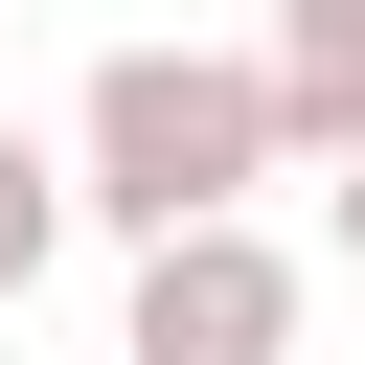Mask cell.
<instances>
[{
    "instance_id": "1",
    "label": "cell",
    "mask_w": 365,
    "mask_h": 365,
    "mask_svg": "<svg viewBox=\"0 0 365 365\" xmlns=\"http://www.w3.org/2000/svg\"><path fill=\"white\" fill-rule=\"evenodd\" d=\"M297 137H274V68L251 46H114L91 91H68V205L91 228H205V205H251Z\"/></svg>"
},
{
    "instance_id": "2",
    "label": "cell",
    "mask_w": 365,
    "mask_h": 365,
    "mask_svg": "<svg viewBox=\"0 0 365 365\" xmlns=\"http://www.w3.org/2000/svg\"><path fill=\"white\" fill-rule=\"evenodd\" d=\"M114 365H297V251H274L251 205L137 228V319H114Z\"/></svg>"
},
{
    "instance_id": "3",
    "label": "cell",
    "mask_w": 365,
    "mask_h": 365,
    "mask_svg": "<svg viewBox=\"0 0 365 365\" xmlns=\"http://www.w3.org/2000/svg\"><path fill=\"white\" fill-rule=\"evenodd\" d=\"M251 68H274V137H297V160H342V137H365V0H274V46H251Z\"/></svg>"
},
{
    "instance_id": "4",
    "label": "cell",
    "mask_w": 365,
    "mask_h": 365,
    "mask_svg": "<svg viewBox=\"0 0 365 365\" xmlns=\"http://www.w3.org/2000/svg\"><path fill=\"white\" fill-rule=\"evenodd\" d=\"M68 228H91V205H68V160H46V137H23V114H0V297H23V274H46V251H68Z\"/></svg>"
},
{
    "instance_id": "5",
    "label": "cell",
    "mask_w": 365,
    "mask_h": 365,
    "mask_svg": "<svg viewBox=\"0 0 365 365\" xmlns=\"http://www.w3.org/2000/svg\"><path fill=\"white\" fill-rule=\"evenodd\" d=\"M342 274H365V137H342Z\"/></svg>"
},
{
    "instance_id": "6",
    "label": "cell",
    "mask_w": 365,
    "mask_h": 365,
    "mask_svg": "<svg viewBox=\"0 0 365 365\" xmlns=\"http://www.w3.org/2000/svg\"><path fill=\"white\" fill-rule=\"evenodd\" d=\"M0 23H23V0H0Z\"/></svg>"
}]
</instances>
